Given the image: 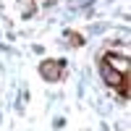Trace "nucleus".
Segmentation results:
<instances>
[{"label": "nucleus", "mask_w": 131, "mask_h": 131, "mask_svg": "<svg viewBox=\"0 0 131 131\" xmlns=\"http://www.w3.org/2000/svg\"><path fill=\"white\" fill-rule=\"evenodd\" d=\"M105 76H107V81H110V84H121V76H118V71L107 68V66H105Z\"/></svg>", "instance_id": "nucleus-1"}]
</instances>
